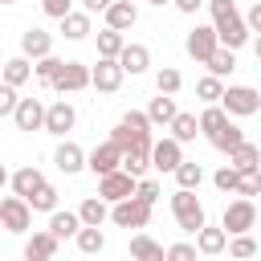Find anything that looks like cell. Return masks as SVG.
<instances>
[{
  "instance_id": "cell-47",
  "label": "cell",
  "mask_w": 261,
  "mask_h": 261,
  "mask_svg": "<svg viewBox=\"0 0 261 261\" xmlns=\"http://www.w3.org/2000/svg\"><path fill=\"white\" fill-rule=\"evenodd\" d=\"M41 8H45V16H57V20H61V16L73 8V0H41Z\"/></svg>"
},
{
  "instance_id": "cell-22",
  "label": "cell",
  "mask_w": 261,
  "mask_h": 261,
  "mask_svg": "<svg viewBox=\"0 0 261 261\" xmlns=\"http://www.w3.org/2000/svg\"><path fill=\"white\" fill-rule=\"evenodd\" d=\"M8 184H12V192H16V196H24V200H29V196L45 184V175H41L37 167H20V171H12V175H8Z\"/></svg>"
},
{
  "instance_id": "cell-31",
  "label": "cell",
  "mask_w": 261,
  "mask_h": 261,
  "mask_svg": "<svg viewBox=\"0 0 261 261\" xmlns=\"http://www.w3.org/2000/svg\"><path fill=\"white\" fill-rule=\"evenodd\" d=\"M29 77H33V65H29V57H24V53L4 61V82H8V86H24Z\"/></svg>"
},
{
  "instance_id": "cell-8",
  "label": "cell",
  "mask_w": 261,
  "mask_h": 261,
  "mask_svg": "<svg viewBox=\"0 0 261 261\" xmlns=\"http://www.w3.org/2000/svg\"><path fill=\"white\" fill-rule=\"evenodd\" d=\"M49 86H53L57 94H77V90L90 86V65H82V61H65Z\"/></svg>"
},
{
  "instance_id": "cell-13",
  "label": "cell",
  "mask_w": 261,
  "mask_h": 261,
  "mask_svg": "<svg viewBox=\"0 0 261 261\" xmlns=\"http://www.w3.org/2000/svg\"><path fill=\"white\" fill-rule=\"evenodd\" d=\"M12 122H16L20 130H41V126H45V106H41L37 98H20L16 110H12Z\"/></svg>"
},
{
  "instance_id": "cell-27",
  "label": "cell",
  "mask_w": 261,
  "mask_h": 261,
  "mask_svg": "<svg viewBox=\"0 0 261 261\" xmlns=\"http://www.w3.org/2000/svg\"><path fill=\"white\" fill-rule=\"evenodd\" d=\"M257 159H261V151L253 147V143H237L232 151H228V167H237V171H249V167H257Z\"/></svg>"
},
{
  "instance_id": "cell-18",
  "label": "cell",
  "mask_w": 261,
  "mask_h": 261,
  "mask_svg": "<svg viewBox=\"0 0 261 261\" xmlns=\"http://www.w3.org/2000/svg\"><path fill=\"white\" fill-rule=\"evenodd\" d=\"M224 245H228V232H224V228H208V224L196 228V253L216 257V253H224Z\"/></svg>"
},
{
  "instance_id": "cell-15",
  "label": "cell",
  "mask_w": 261,
  "mask_h": 261,
  "mask_svg": "<svg viewBox=\"0 0 261 261\" xmlns=\"http://www.w3.org/2000/svg\"><path fill=\"white\" fill-rule=\"evenodd\" d=\"M53 163H57V171H61V175H77V171L86 167V151H82L77 143H69V139H65V143L53 151Z\"/></svg>"
},
{
  "instance_id": "cell-29",
  "label": "cell",
  "mask_w": 261,
  "mask_h": 261,
  "mask_svg": "<svg viewBox=\"0 0 261 261\" xmlns=\"http://www.w3.org/2000/svg\"><path fill=\"white\" fill-rule=\"evenodd\" d=\"M73 241H77L82 253H102V249H106V237H102L98 224H82V228L73 232Z\"/></svg>"
},
{
  "instance_id": "cell-39",
  "label": "cell",
  "mask_w": 261,
  "mask_h": 261,
  "mask_svg": "<svg viewBox=\"0 0 261 261\" xmlns=\"http://www.w3.org/2000/svg\"><path fill=\"white\" fill-rule=\"evenodd\" d=\"M196 94H200V102H220L224 82H220L216 73H208V77H200V82H196Z\"/></svg>"
},
{
  "instance_id": "cell-33",
  "label": "cell",
  "mask_w": 261,
  "mask_h": 261,
  "mask_svg": "<svg viewBox=\"0 0 261 261\" xmlns=\"http://www.w3.org/2000/svg\"><path fill=\"white\" fill-rule=\"evenodd\" d=\"M147 118L167 126V122L175 118V98H171V94H159V98H151V106H147Z\"/></svg>"
},
{
  "instance_id": "cell-35",
  "label": "cell",
  "mask_w": 261,
  "mask_h": 261,
  "mask_svg": "<svg viewBox=\"0 0 261 261\" xmlns=\"http://www.w3.org/2000/svg\"><path fill=\"white\" fill-rule=\"evenodd\" d=\"M65 61L61 57H53V53H45V57H37V65H33V73H37V82L41 86H49L53 77H57V69H61Z\"/></svg>"
},
{
  "instance_id": "cell-6",
  "label": "cell",
  "mask_w": 261,
  "mask_h": 261,
  "mask_svg": "<svg viewBox=\"0 0 261 261\" xmlns=\"http://www.w3.org/2000/svg\"><path fill=\"white\" fill-rule=\"evenodd\" d=\"M33 224V208H29V200L24 196H4L0 200V228H8V232H24Z\"/></svg>"
},
{
  "instance_id": "cell-3",
  "label": "cell",
  "mask_w": 261,
  "mask_h": 261,
  "mask_svg": "<svg viewBox=\"0 0 261 261\" xmlns=\"http://www.w3.org/2000/svg\"><path fill=\"white\" fill-rule=\"evenodd\" d=\"M220 106H224V114H232V118H249V114L261 110V94H257L253 86H228V90L220 94Z\"/></svg>"
},
{
  "instance_id": "cell-43",
  "label": "cell",
  "mask_w": 261,
  "mask_h": 261,
  "mask_svg": "<svg viewBox=\"0 0 261 261\" xmlns=\"http://www.w3.org/2000/svg\"><path fill=\"white\" fill-rule=\"evenodd\" d=\"M224 249H228L232 257H253V253H257V241H253L249 232H237V237H232V241H228Z\"/></svg>"
},
{
  "instance_id": "cell-19",
  "label": "cell",
  "mask_w": 261,
  "mask_h": 261,
  "mask_svg": "<svg viewBox=\"0 0 261 261\" xmlns=\"http://www.w3.org/2000/svg\"><path fill=\"white\" fill-rule=\"evenodd\" d=\"M20 53L37 61V57H45V53H53V37H49L45 29H29V33L20 37Z\"/></svg>"
},
{
  "instance_id": "cell-17",
  "label": "cell",
  "mask_w": 261,
  "mask_h": 261,
  "mask_svg": "<svg viewBox=\"0 0 261 261\" xmlns=\"http://www.w3.org/2000/svg\"><path fill=\"white\" fill-rule=\"evenodd\" d=\"M118 65H122V73H143L147 65H151V49L147 45H122L118 49Z\"/></svg>"
},
{
  "instance_id": "cell-44",
  "label": "cell",
  "mask_w": 261,
  "mask_h": 261,
  "mask_svg": "<svg viewBox=\"0 0 261 261\" xmlns=\"http://www.w3.org/2000/svg\"><path fill=\"white\" fill-rule=\"evenodd\" d=\"M135 196H139L143 204H155V200H159V184H155V179H143V175H139V179H135Z\"/></svg>"
},
{
  "instance_id": "cell-32",
  "label": "cell",
  "mask_w": 261,
  "mask_h": 261,
  "mask_svg": "<svg viewBox=\"0 0 261 261\" xmlns=\"http://www.w3.org/2000/svg\"><path fill=\"white\" fill-rule=\"evenodd\" d=\"M167 126H171V139H179V143H192V139L200 135V122H196V114H179V110H175V118H171Z\"/></svg>"
},
{
  "instance_id": "cell-36",
  "label": "cell",
  "mask_w": 261,
  "mask_h": 261,
  "mask_svg": "<svg viewBox=\"0 0 261 261\" xmlns=\"http://www.w3.org/2000/svg\"><path fill=\"white\" fill-rule=\"evenodd\" d=\"M224 118H228V114H224V106L208 102V106H204V114H200L196 122H200V130H204V135H212V130H220V126H224Z\"/></svg>"
},
{
  "instance_id": "cell-9",
  "label": "cell",
  "mask_w": 261,
  "mask_h": 261,
  "mask_svg": "<svg viewBox=\"0 0 261 261\" xmlns=\"http://www.w3.org/2000/svg\"><path fill=\"white\" fill-rule=\"evenodd\" d=\"M90 86H94L98 94H114V90L122 86V65H118V57H98V65L90 69Z\"/></svg>"
},
{
  "instance_id": "cell-11",
  "label": "cell",
  "mask_w": 261,
  "mask_h": 261,
  "mask_svg": "<svg viewBox=\"0 0 261 261\" xmlns=\"http://www.w3.org/2000/svg\"><path fill=\"white\" fill-rule=\"evenodd\" d=\"M216 45H220V37H216L212 24H196V29L188 33V41H184L188 57H196V61H208V53H212Z\"/></svg>"
},
{
  "instance_id": "cell-5",
  "label": "cell",
  "mask_w": 261,
  "mask_h": 261,
  "mask_svg": "<svg viewBox=\"0 0 261 261\" xmlns=\"http://www.w3.org/2000/svg\"><path fill=\"white\" fill-rule=\"evenodd\" d=\"M257 224V208H253V200L249 196H241V200H232L228 208H224V220H220V228L228 232V237H237V232H249Z\"/></svg>"
},
{
  "instance_id": "cell-52",
  "label": "cell",
  "mask_w": 261,
  "mask_h": 261,
  "mask_svg": "<svg viewBox=\"0 0 261 261\" xmlns=\"http://www.w3.org/2000/svg\"><path fill=\"white\" fill-rule=\"evenodd\" d=\"M4 184H8V171H4V163H0V188H4Z\"/></svg>"
},
{
  "instance_id": "cell-38",
  "label": "cell",
  "mask_w": 261,
  "mask_h": 261,
  "mask_svg": "<svg viewBox=\"0 0 261 261\" xmlns=\"http://www.w3.org/2000/svg\"><path fill=\"white\" fill-rule=\"evenodd\" d=\"M29 208H33V212H53V208H57V192H53V184H41V188L29 196Z\"/></svg>"
},
{
  "instance_id": "cell-16",
  "label": "cell",
  "mask_w": 261,
  "mask_h": 261,
  "mask_svg": "<svg viewBox=\"0 0 261 261\" xmlns=\"http://www.w3.org/2000/svg\"><path fill=\"white\" fill-rule=\"evenodd\" d=\"M102 16H106V24H110V29L126 33V29H135V20H139V8H135L130 0H110V8H106Z\"/></svg>"
},
{
  "instance_id": "cell-56",
  "label": "cell",
  "mask_w": 261,
  "mask_h": 261,
  "mask_svg": "<svg viewBox=\"0 0 261 261\" xmlns=\"http://www.w3.org/2000/svg\"><path fill=\"white\" fill-rule=\"evenodd\" d=\"M257 171H261V159H257Z\"/></svg>"
},
{
  "instance_id": "cell-7",
  "label": "cell",
  "mask_w": 261,
  "mask_h": 261,
  "mask_svg": "<svg viewBox=\"0 0 261 261\" xmlns=\"http://www.w3.org/2000/svg\"><path fill=\"white\" fill-rule=\"evenodd\" d=\"M98 196H102L106 204H114V200H126V196H135V175H130V171H122V167H114V171L98 175Z\"/></svg>"
},
{
  "instance_id": "cell-55",
  "label": "cell",
  "mask_w": 261,
  "mask_h": 261,
  "mask_svg": "<svg viewBox=\"0 0 261 261\" xmlns=\"http://www.w3.org/2000/svg\"><path fill=\"white\" fill-rule=\"evenodd\" d=\"M0 4H16V0H0Z\"/></svg>"
},
{
  "instance_id": "cell-10",
  "label": "cell",
  "mask_w": 261,
  "mask_h": 261,
  "mask_svg": "<svg viewBox=\"0 0 261 261\" xmlns=\"http://www.w3.org/2000/svg\"><path fill=\"white\" fill-rule=\"evenodd\" d=\"M86 167L94 171V175H106V171H114V167H122V147L114 143V139H106V143H98L90 155H86Z\"/></svg>"
},
{
  "instance_id": "cell-4",
  "label": "cell",
  "mask_w": 261,
  "mask_h": 261,
  "mask_svg": "<svg viewBox=\"0 0 261 261\" xmlns=\"http://www.w3.org/2000/svg\"><path fill=\"white\" fill-rule=\"evenodd\" d=\"M110 220H114L118 228H147V220H151V204H143L139 196L114 200V208H110Z\"/></svg>"
},
{
  "instance_id": "cell-48",
  "label": "cell",
  "mask_w": 261,
  "mask_h": 261,
  "mask_svg": "<svg viewBox=\"0 0 261 261\" xmlns=\"http://www.w3.org/2000/svg\"><path fill=\"white\" fill-rule=\"evenodd\" d=\"M163 257H171V261H192V257H196V245H171V249H163Z\"/></svg>"
},
{
  "instance_id": "cell-46",
  "label": "cell",
  "mask_w": 261,
  "mask_h": 261,
  "mask_svg": "<svg viewBox=\"0 0 261 261\" xmlns=\"http://www.w3.org/2000/svg\"><path fill=\"white\" fill-rule=\"evenodd\" d=\"M212 184H216L220 192H232V188H237V167H220V171L212 175Z\"/></svg>"
},
{
  "instance_id": "cell-51",
  "label": "cell",
  "mask_w": 261,
  "mask_h": 261,
  "mask_svg": "<svg viewBox=\"0 0 261 261\" xmlns=\"http://www.w3.org/2000/svg\"><path fill=\"white\" fill-rule=\"evenodd\" d=\"M200 4H204V0H175V8H179V12H196Z\"/></svg>"
},
{
  "instance_id": "cell-49",
  "label": "cell",
  "mask_w": 261,
  "mask_h": 261,
  "mask_svg": "<svg viewBox=\"0 0 261 261\" xmlns=\"http://www.w3.org/2000/svg\"><path fill=\"white\" fill-rule=\"evenodd\" d=\"M245 24H249V33H261V0L249 8V16H245Z\"/></svg>"
},
{
  "instance_id": "cell-34",
  "label": "cell",
  "mask_w": 261,
  "mask_h": 261,
  "mask_svg": "<svg viewBox=\"0 0 261 261\" xmlns=\"http://www.w3.org/2000/svg\"><path fill=\"white\" fill-rule=\"evenodd\" d=\"M122 45H126V41H122V33H118V29H110V24H106V29L98 33V57H118V49H122Z\"/></svg>"
},
{
  "instance_id": "cell-40",
  "label": "cell",
  "mask_w": 261,
  "mask_h": 261,
  "mask_svg": "<svg viewBox=\"0 0 261 261\" xmlns=\"http://www.w3.org/2000/svg\"><path fill=\"white\" fill-rule=\"evenodd\" d=\"M237 196H257L261 192V171L257 167H249V171H237V188H232Z\"/></svg>"
},
{
  "instance_id": "cell-42",
  "label": "cell",
  "mask_w": 261,
  "mask_h": 261,
  "mask_svg": "<svg viewBox=\"0 0 261 261\" xmlns=\"http://www.w3.org/2000/svg\"><path fill=\"white\" fill-rule=\"evenodd\" d=\"M110 139H114V143H118V147H122V151H126V147H139V143H151V135H135V130H130V126H126V122H118V126H114V135H110Z\"/></svg>"
},
{
  "instance_id": "cell-1",
  "label": "cell",
  "mask_w": 261,
  "mask_h": 261,
  "mask_svg": "<svg viewBox=\"0 0 261 261\" xmlns=\"http://www.w3.org/2000/svg\"><path fill=\"white\" fill-rule=\"evenodd\" d=\"M208 8H212V29H216L220 45H224V49H241V45L249 41V24H245V16L237 12V4H232V0H208Z\"/></svg>"
},
{
  "instance_id": "cell-12",
  "label": "cell",
  "mask_w": 261,
  "mask_h": 261,
  "mask_svg": "<svg viewBox=\"0 0 261 261\" xmlns=\"http://www.w3.org/2000/svg\"><path fill=\"white\" fill-rule=\"evenodd\" d=\"M179 159H184V143H179V139H159V143H151V167H155V171H175Z\"/></svg>"
},
{
  "instance_id": "cell-21",
  "label": "cell",
  "mask_w": 261,
  "mask_h": 261,
  "mask_svg": "<svg viewBox=\"0 0 261 261\" xmlns=\"http://www.w3.org/2000/svg\"><path fill=\"white\" fill-rule=\"evenodd\" d=\"M151 167V143H139V147H126L122 151V171H130L135 179Z\"/></svg>"
},
{
  "instance_id": "cell-37",
  "label": "cell",
  "mask_w": 261,
  "mask_h": 261,
  "mask_svg": "<svg viewBox=\"0 0 261 261\" xmlns=\"http://www.w3.org/2000/svg\"><path fill=\"white\" fill-rule=\"evenodd\" d=\"M200 179H204V167L179 159V167H175V184H179V188H200Z\"/></svg>"
},
{
  "instance_id": "cell-25",
  "label": "cell",
  "mask_w": 261,
  "mask_h": 261,
  "mask_svg": "<svg viewBox=\"0 0 261 261\" xmlns=\"http://www.w3.org/2000/svg\"><path fill=\"white\" fill-rule=\"evenodd\" d=\"M232 53H237V49H224V45H216V49L208 53V61H204V65H208V73H216V77L232 73V69H237V57H232Z\"/></svg>"
},
{
  "instance_id": "cell-23",
  "label": "cell",
  "mask_w": 261,
  "mask_h": 261,
  "mask_svg": "<svg viewBox=\"0 0 261 261\" xmlns=\"http://www.w3.org/2000/svg\"><path fill=\"white\" fill-rule=\"evenodd\" d=\"M77 228H82V216H77V212H57V208H53V216H49V232H53L57 241L73 237Z\"/></svg>"
},
{
  "instance_id": "cell-2",
  "label": "cell",
  "mask_w": 261,
  "mask_h": 261,
  "mask_svg": "<svg viewBox=\"0 0 261 261\" xmlns=\"http://www.w3.org/2000/svg\"><path fill=\"white\" fill-rule=\"evenodd\" d=\"M171 212H175V220H179L184 232H196V228L204 224V204L196 200V188H175V196H171Z\"/></svg>"
},
{
  "instance_id": "cell-53",
  "label": "cell",
  "mask_w": 261,
  "mask_h": 261,
  "mask_svg": "<svg viewBox=\"0 0 261 261\" xmlns=\"http://www.w3.org/2000/svg\"><path fill=\"white\" fill-rule=\"evenodd\" d=\"M253 53H257V61H261V37H257V45H253Z\"/></svg>"
},
{
  "instance_id": "cell-30",
  "label": "cell",
  "mask_w": 261,
  "mask_h": 261,
  "mask_svg": "<svg viewBox=\"0 0 261 261\" xmlns=\"http://www.w3.org/2000/svg\"><path fill=\"white\" fill-rule=\"evenodd\" d=\"M130 257H139V261H163V245L151 241L147 232H139V237H130Z\"/></svg>"
},
{
  "instance_id": "cell-24",
  "label": "cell",
  "mask_w": 261,
  "mask_h": 261,
  "mask_svg": "<svg viewBox=\"0 0 261 261\" xmlns=\"http://www.w3.org/2000/svg\"><path fill=\"white\" fill-rule=\"evenodd\" d=\"M86 33H90V12H73V8H69V12L61 16V37H69V41H82Z\"/></svg>"
},
{
  "instance_id": "cell-14",
  "label": "cell",
  "mask_w": 261,
  "mask_h": 261,
  "mask_svg": "<svg viewBox=\"0 0 261 261\" xmlns=\"http://www.w3.org/2000/svg\"><path fill=\"white\" fill-rule=\"evenodd\" d=\"M73 122H77V114H73V106L65 98L53 102V106H45V130L49 135H65V130H73Z\"/></svg>"
},
{
  "instance_id": "cell-45",
  "label": "cell",
  "mask_w": 261,
  "mask_h": 261,
  "mask_svg": "<svg viewBox=\"0 0 261 261\" xmlns=\"http://www.w3.org/2000/svg\"><path fill=\"white\" fill-rule=\"evenodd\" d=\"M16 102H20V98H16V86L0 82V118H4V114H12V110H16Z\"/></svg>"
},
{
  "instance_id": "cell-28",
  "label": "cell",
  "mask_w": 261,
  "mask_h": 261,
  "mask_svg": "<svg viewBox=\"0 0 261 261\" xmlns=\"http://www.w3.org/2000/svg\"><path fill=\"white\" fill-rule=\"evenodd\" d=\"M77 216H82V224H106V216H110V208H106V200L102 196H90V200H82V208H77Z\"/></svg>"
},
{
  "instance_id": "cell-50",
  "label": "cell",
  "mask_w": 261,
  "mask_h": 261,
  "mask_svg": "<svg viewBox=\"0 0 261 261\" xmlns=\"http://www.w3.org/2000/svg\"><path fill=\"white\" fill-rule=\"evenodd\" d=\"M82 8H86V12H106L110 0H82Z\"/></svg>"
},
{
  "instance_id": "cell-26",
  "label": "cell",
  "mask_w": 261,
  "mask_h": 261,
  "mask_svg": "<svg viewBox=\"0 0 261 261\" xmlns=\"http://www.w3.org/2000/svg\"><path fill=\"white\" fill-rule=\"evenodd\" d=\"M208 139H212V147H216V151H232L245 135H241V126L232 122V114H228V118H224V126H220V130H212Z\"/></svg>"
},
{
  "instance_id": "cell-20",
  "label": "cell",
  "mask_w": 261,
  "mask_h": 261,
  "mask_svg": "<svg viewBox=\"0 0 261 261\" xmlns=\"http://www.w3.org/2000/svg\"><path fill=\"white\" fill-rule=\"evenodd\" d=\"M57 253V237L45 228V232H33L29 241H24V257L29 261H45V257H53Z\"/></svg>"
},
{
  "instance_id": "cell-41",
  "label": "cell",
  "mask_w": 261,
  "mask_h": 261,
  "mask_svg": "<svg viewBox=\"0 0 261 261\" xmlns=\"http://www.w3.org/2000/svg\"><path fill=\"white\" fill-rule=\"evenodd\" d=\"M179 86H184V77H179V69H171V65H163V69H159V77H155V90H159V94H175Z\"/></svg>"
},
{
  "instance_id": "cell-54",
  "label": "cell",
  "mask_w": 261,
  "mask_h": 261,
  "mask_svg": "<svg viewBox=\"0 0 261 261\" xmlns=\"http://www.w3.org/2000/svg\"><path fill=\"white\" fill-rule=\"evenodd\" d=\"M151 4H155V8H163V4H171V0H151Z\"/></svg>"
}]
</instances>
